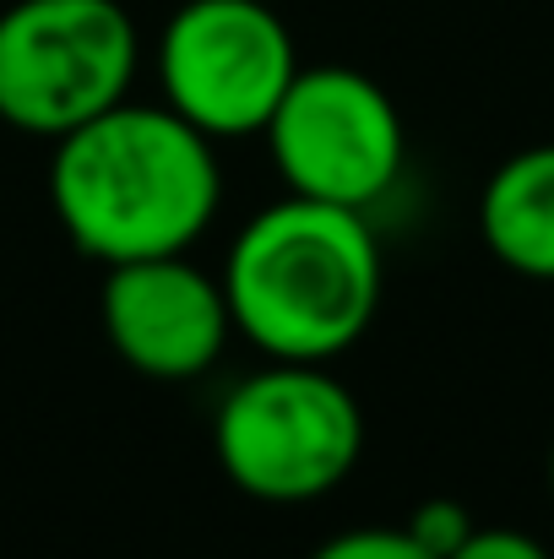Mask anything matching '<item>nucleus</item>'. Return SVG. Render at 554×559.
Returning <instances> with one entry per match:
<instances>
[{"mask_svg": "<svg viewBox=\"0 0 554 559\" xmlns=\"http://www.w3.org/2000/svg\"><path fill=\"white\" fill-rule=\"evenodd\" d=\"M49 201L66 239L104 261L185 255L217 217L223 175L212 136L169 104H115L66 131L49 158Z\"/></svg>", "mask_w": 554, "mask_h": 559, "instance_id": "obj_1", "label": "nucleus"}, {"mask_svg": "<svg viewBox=\"0 0 554 559\" xmlns=\"http://www.w3.org/2000/svg\"><path fill=\"white\" fill-rule=\"evenodd\" d=\"M234 332L267 359L327 365L380 310V245L365 212L288 195L256 212L223 266Z\"/></svg>", "mask_w": 554, "mask_h": 559, "instance_id": "obj_2", "label": "nucleus"}, {"mask_svg": "<svg viewBox=\"0 0 554 559\" xmlns=\"http://www.w3.org/2000/svg\"><path fill=\"white\" fill-rule=\"evenodd\" d=\"M212 445L239 495L261 506H305L359 467L365 413L327 365L272 359L223 396Z\"/></svg>", "mask_w": 554, "mask_h": 559, "instance_id": "obj_3", "label": "nucleus"}, {"mask_svg": "<svg viewBox=\"0 0 554 559\" xmlns=\"http://www.w3.org/2000/svg\"><path fill=\"white\" fill-rule=\"evenodd\" d=\"M142 44L120 0H16L0 11V120L60 142L126 104Z\"/></svg>", "mask_w": 554, "mask_h": 559, "instance_id": "obj_4", "label": "nucleus"}, {"mask_svg": "<svg viewBox=\"0 0 554 559\" xmlns=\"http://www.w3.org/2000/svg\"><path fill=\"white\" fill-rule=\"evenodd\" d=\"M299 71L272 0H185L158 38L164 104L212 142L261 136Z\"/></svg>", "mask_w": 554, "mask_h": 559, "instance_id": "obj_5", "label": "nucleus"}, {"mask_svg": "<svg viewBox=\"0 0 554 559\" xmlns=\"http://www.w3.org/2000/svg\"><path fill=\"white\" fill-rule=\"evenodd\" d=\"M261 136L294 195L354 212H369L408 164L391 93L354 66H299Z\"/></svg>", "mask_w": 554, "mask_h": 559, "instance_id": "obj_6", "label": "nucleus"}, {"mask_svg": "<svg viewBox=\"0 0 554 559\" xmlns=\"http://www.w3.org/2000/svg\"><path fill=\"white\" fill-rule=\"evenodd\" d=\"M104 337L148 380L207 374L234 332L223 277H207L185 255L120 261L104 277Z\"/></svg>", "mask_w": 554, "mask_h": 559, "instance_id": "obj_7", "label": "nucleus"}, {"mask_svg": "<svg viewBox=\"0 0 554 559\" xmlns=\"http://www.w3.org/2000/svg\"><path fill=\"white\" fill-rule=\"evenodd\" d=\"M479 228L495 261L554 283V142L511 153L479 195Z\"/></svg>", "mask_w": 554, "mask_h": 559, "instance_id": "obj_8", "label": "nucleus"}, {"mask_svg": "<svg viewBox=\"0 0 554 559\" xmlns=\"http://www.w3.org/2000/svg\"><path fill=\"white\" fill-rule=\"evenodd\" d=\"M479 522L468 516V506L462 500H424L413 516H408V533H413V544L419 549H429L435 559H451L462 544H468V533H473Z\"/></svg>", "mask_w": 554, "mask_h": 559, "instance_id": "obj_9", "label": "nucleus"}, {"mask_svg": "<svg viewBox=\"0 0 554 559\" xmlns=\"http://www.w3.org/2000/svg\"><path fill=\"white\" fill-rule=\"evenodd\" d=\"M310 559H435V555L419 549L408 527H354V533L327 538Z\"/></svg>", "mask_w": 554, "mask_h": 559, "instance_id": "obj_10", "label": "nucleus"}, {"mask_svg": "<svg viewBox=\"0 0 554 559\" xmlns=\"http://www.w3.org/2000/svg\"><path fill=\"white\" fill-rule=\"evenodd\" d=\"M451 559H554L539 538L517 533V527H473L468 544Z\"/></svg>", "mask_w": 554, "mask_h": 559, "instance_id": "obj_11", "label": "nucleus"}, {"mask_svg": "<svg viewBox=\"0 0 554 559\" xmlns=\"http://www.w3.org/2000/svg\"><path fill=\"white\" fill-rule=\"evenodd\" d=\"M550 489H554V445H550Z\"/></svg>", "mask_w": 554, "mask_h": 559, "instance_id": "obj_12", "label": "nucleus"}]
</instances>
